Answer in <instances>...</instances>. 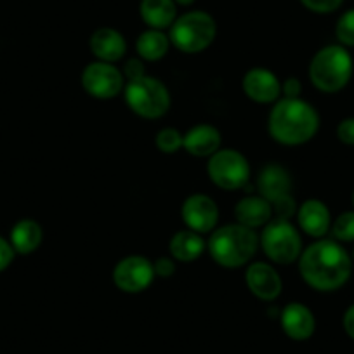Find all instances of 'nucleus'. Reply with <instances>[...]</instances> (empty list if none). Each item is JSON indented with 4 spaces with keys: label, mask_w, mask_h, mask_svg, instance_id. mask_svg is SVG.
I'll return each instance as SVG.
<instances>
[{
    "label": "nucleus",
    "mask_w": 354,
    "mask_h": 354,
    "mask_svg": "<svg viewBox=\"0 0 354 354\" xmlns=\"http://www.w3.org/2000/svg\"><path fill=\"white\" fill-rule=\"evenodd\" d=\"M299 271L306 283L318 292L339 290L353 273V261L335 240L319 238L299 257Z\"/></svg>",
    "instance_id": "obj_1"
},
{
    "label": "nucleus",
    "mask_w": 354,
    "mask_h": 354,
    "mask_svg": "<svg viewBox=\"0 0 354 354\" xmlns=\"http://www.w3.org/2000/svg\"><path fill=\"white\" fill-rule=\"evenodd\" d=\"M318 129V111L301 97L278 100L268 118L270 136L285 146H299L311 141Z\"/></svg>",
    "instance_id": "obj_2"
},
{
    "label": "nucleus",
    "mask_w": 354,
    "mask_h": 354,
    "mask_svg": "<svg viewBox=\"0 0 354 354\" xmlns=\"http://www.w3.org/2000/svg\"><path fill=\"white\" fill-rule=\"evenodd\" d=\"M207 248L217 264L234 270L252 261L259 248V236L255 230L238 223L226 224L212 231Z\"/></svg>",
    "instance_id": "obj_3"
},
{
    "label": "nucleus",
    "mask_w": 354,
    "mask_h": 354,
    "mask_svg": "<svg viewBox=\"0 0 354 354\" xmlns=\"http://www.w3.org/2000/svg\"><path fill=\"white\" fill-rule=\"evenodd\" d=\"M353 77V57L344 46H326L315 54L309 64V78L318 91L339 93Z\"/></svg>",
    "instance_id": "obj_4"
},
{
    "label": "nucleus",
    "mask_w": 354,
    "mask_h": 354,
    "mask_svg": "<svg viewBox=\"0 0 354 354\" xmlns=\"http://www.w3.org/2000/svg\"><path fill=\"white\" fill-rule=\"evenodd\" d=\"M216 33V21L209 12L192 11L176 18L170 26L169 39L170 44L181 53L196 54L210 47Z\"/></svg>",
    "instance_id": "obj_5"
},
{
    "label": "nucleus",
    "mask_w": 354,
    "mask_h": 354,
    "mask_svg": "<svg viewBox=\"0 0 354 354\" xmlns=\"http://www.w3.org/2000/svg\"><path fill=\"white\" fill-rule=\"evenodd\" d=\"M124 96L131 111L148 120L163 117L170 108L169 88L163 82L149 75L139 80L127 82L124 87Z\"/></svg>",
    "instance_id": "obj_6"
},
{
    "label": "nucleus",
    "mask_w": 354,
    "mask_h": 354,
    "mask_svg": "<svg viewBox=\"0 0 354 354\" xmlns=\"http://www.w3.org/2000/svg\"><path fill=\"white\" fill-rule=\"evenodd\" d=\"M262 252L274 264H292L302 254V240L290 221L271 219L259 238Z\"/></svg>",
    "instance_id": "obj_7"
},
{
    "label": "nucleus",
    "mask_w": 354,
    "mask_h": 354,
    "mask_svg": "<svg viewBox=\"0 0 354 354\" xmlns=\"http://www.w3.org/2000/svg\"><path fill=\"white\" fill-rule=\"evenodd\" d=\"M207 172L210 181L226 192L247 188L250 181L248 160L236 149H219L214 153L207 163Z\"/></svg>",
    "instance_id": "obj_8"
},
{
    "label": "nucleus",
    "mask_w": 354,
    "mask_h": 354,
    "mask_svg": "<svg viewBox=\"0 0 354 354\" xmlns=\"http://www.w3.org/2000/svg\"><path fill=\"white\" fill-rule=\"evenodd\" d=\"M82 87L96 100H113L124 91V73L113 63L94 61L82 71Z\"/></svg>",
    "instance_id": "obj_9"
},
{
    "label": "nucleus",
    "mask_w": 354,
    "mask_h": 354,
    "mask_svg": "<svg viewBox=\"0 0 354 354\" xmlns=\"http://www.w3.org/2000/svg\"><path fill=\"white\" fill-rule=\"evenodd\" d=\"M153 262L142 255H129L117 262L113 270V281L118 290L125 294H139L149 288L155 280Z\"/></svg>",
    "instance_id": "obj_10"
},
{
    "label": "nucleus",
    "mask_w": 354,
    "mask_h": 354,
    "mask_svg": "<svg viewBox=\"0 0 354 354\" xmlns=\"http://www.w3.org/2000/svg\"><path fill=\"white\" fill-rule=\"evenodd\" d=\"M181 216L188 230L196 233H212L219 223V209L207 195H192L185 200Z\"/></svg>",
    "instance_id": "obj_11"
},
{
    "label": "nucleus",
    "mask_w": 354,
    "mask_h": 354,
    "mask_svg": "<svg viewBox=\"0 0 354 354\" xmlns=\"http://www.w3.org/2000/svg\"><path fill=\"white\" fill-rule=\"evenodd\" d=\"M241 87L248 100L261 104H270L280 100L281 82L273 71L266 68H252L245 73Z\"/></svg>",
    "instance_id": "obj_12"
},
{
    "label": "nucleus",
    "mask_w": 354,
    "mask_h": 354,
    "mask_svg": "<svg viewBox=\"0 0 354 354\" xmlns=\"http://www.w3.org/2000/svg\"><path fill=\"white\" fill-rule=\"evenodd\" d=\"M245 281L248 290L261 301H274L283 288L278 271L268 262H252L245 273Z\"/></svg>",
    "instance_id": "obj_13"
},
{
    "label": "nucleus",
    "mask_w": 354,
    "mask_h": 354,
    "mask_svg": "<svg viewBox=\"0 0 354 354\" xmlns=\"http://www.w3.org/2000/svg\"><path fill=\"white\" fill-rule=\"evenodd\" d=\"M257 192L262 198L270 203L290 195L292 192V177L285 167L280 163H266L257 176Z\"/></svg>",
    "instance_id": "obj_14"
},
{
    "label": "nucleus",
    "mask_w": 354,
    "mask_h": 354,
    "mask_svg": "<svg viewBox=\"0 0 354 354\" xmlns=\"http://www.w3.org/2000/svg\"><path fill=\"white\" fill-rule=\"evenodd\" d=\"M281 328L290 339L308 340L316 330L315 315L308 306L301 302H290L281 311Z\"/></svg>",
    "instance_id": "obj_15"
},
{
    "label": "nucleus",
    "mask_w": 354,
    "mask_h": 354,
    "mask_svg": "<svg viewBox=\"0 0 354 354\" xmlns=\"http://www.w3.org/2000/svg\"><path fill=\"white\" fill-rule=\"evenodd\" d=\"M88 47H91V53L97 57V61L117 63V61H120L125 56L127 42H125V37L120 32L104 26V28L96 30L91 35Z\"/></svg>",
    "instance_id": "obj_16"
},
{
    "label": "nucleus",
    "mask_w": 354,
    "mask_h": 354,
    "mask_svg": "<svg viewBox=\"0 0 354 354\" xmlns=\"http://www.w3.org/2000/svg\"><path fill=\"white\" fill-rule=\"evenodd\" d=\"M297 223L306 234L313 238H323L332 227L330 210L322 200H306L297 210Z\"/></svg>",
    "instance_id": "obj_17"
},
{
    "label": "nucleus",
    "mask_w": 354,
    "mask_h": 354,
    "mask_svg": "<svg viewBox=\"0 0 354 354\" xmlns=\"http://www.w3.org/2000/svg\"><path fill=\"white\" fill-rule=\"evenodd\" d=\"M221 132L214 125L200 124L183 134V148L196 158L212 156L221 149Z\"/></svg>",
    "instance_id": "obj_18"
},
{
    "label": "nucleus",
    "mask_w": 354,
    "mask_h": 354,
    "mask_svg": "<svg viewBox=\"0 0 354 354\" xmlns=\"http://www.w3.org/2000/svg\"><path fill=\"white\" fill-rule=\"evenodd\" d=\"M234 217L236 223L247 226L250 230L264 227L266 224L273 219V205L261 195L245 196L234 207Z\"/></svg>",
    "instance_id": "obj_19"
},
{
    "label": "nucleus",
    "mask_w": 354,
    "mask_h": 354,
    "mask_svg": "<svg viewBox=\"0 0 354 354\" xmlns=\"http://www.w3.org/2000/svg\"><path fill=\"white\" fill-rule=\"evenodd\" d=\"M205 241H203L202 234L192 230L177 231L172 238H170L169 250L174 261L179 262H193L203 254L205 250Z\"/></svg>",
    "instance_id": "obj_20"
},
{
    "label": "nucleus",
    "mask_w": 354,
    "mask_h": 354,
    "mask_svg": "<svg viewBox=\"0 0 354 354\" xmlns=\"http://www.w3.org/2000/svg\"><path fill=\"white\" fill-rule=\"evenodd\" d=\"M141 18L149 28L165 30L172 26L177 18V8L174 0H141Z\"/></svg>",
    "instance_id": "obj_21"
},
{
    "label": "nucleus",
    "mask_w": 354,
    "mask_h": 354,
    "mask_svg": "<svg viewBox=\"0 0 354 354\" xmlns=\"http://www.w3.org/2000/svg\"><path fill=\"white\" fill-rule=\"evenodd\" d=\"M42 226L33 219H21L12 226L11 245L16 254L28 255L35 252L42 243Z\"/></svg>",
    "instance_id": "obj_22"
},
{
    "label": "nucleus",
    "mask_w": 354,
    "mask_h": 354,
    "mask_svg": "<svg viewBox=\"0 0 354 354\" xmlns=\"http://www.w3.org/2000/svg\"><path fill=\"white\" fill-rule=\"evenodd\" d=\"M170 39L163 33V30L149 28L139 35L136 42V50L139 57L145 61H160L169 53Z\"/></svg>",
    "instance_id": "obj_23"
},
{
    "label": "nucleus",
    "mask_w": 354,
    "mask_h": 354,
    "mask_svg": "<svg viewBox=\"0 0 354 354\" xmlns=\"http://www.w3.org/2000/svg\"><path fill=\"white\" fill-rule=\"evenodd\" d=\"M156 148L165 155H174L183 148V134L177 129L167 127L156 134Z\"/></svg>",
    "instance_id": "obj_24"
},
{
    "label": "nucleus",
    "mask_w": 354,
    "mask_h": 354,
    "mask_svg": "<svg viewBox=\"0 0 354 354\" xmlns=\"http://www.w3.org/2000/svg\"><path fill=\"white\" fill-rule=\"evenodd\" d=\"M337 40L344 47H354V9L344 12L335 26Z\"/></svg>",
    "instance_id": "obj_25"
},
{
    "label": "nucleus",
    "mask_w": 354,
    "mask_h": 354,
    "mask_svg": "<svg viewBox=\"0 0 354 354\" xmlns=\"http://www.w3.org/2000/svg\"><path fill=\"white\" fill-rule=\"evenodd\" d=\"M332 234L337 241H354V212H344L333 221Z\"/></svg>",
    "instance_id": "obj_26"
},
{
    "label": "nucleus",
    "mask_w": 354,
    "mask_h": 354,
    "mask_svg": "<svg viewBox=\"0 0 354 354\" xmlns=\"http://www.w3.org/2000/svg\"><path fill=\"white\" fill-rule=\"evenodd\" d=\"M271 205H273V212L274 216H277V219L290 221V217L297 214V203H295L294 196L292 195L283 196V198L277 200V202L271 203Z\"/></svg>",
    "instance_id": "obj_27"
},
{
    "label": "nucleus",
    "mask_w": 354,
    "mask_h": 354,
    "mask_svg": "<svg viewBox=\"0 0 354 354\" xmlns=\"http://www.w3.org/2000/svg\"><path fill=\"white\" fill-rule=\"evenodd\" d=\"M301 2L309 11L318 12V15H328V12L337 11L344 0H301Z\"/></svg>",
    "instance_id": "obj_28"
},
{
    "label": "nucleus",
    "mask_w": 354,
    "mask_h": 354,
    "mask_svg": "<svg viewBox=\"0 0 354 354\" xmlns=\"http://www.w3.org/2000/svg\"><path fill=\"white\" fill-rule=\"evenodd\" d=\"M124 78L127 82L132 80H139V78L146 77V70H145V63L141 59H129L124 66Z\"/></svg>",
    "instance_id": "obj_29"
},
{
    "label": "nucleus",
    "mask_w": 354,
    "mask_h": 354,
    "mask_svg": "<svg viewBox=\"0 0 354 354\" xmlns=\"http://www.w3.org/2000/svg\"><path fill=\"white\" fill-rule=\"evenodd\" d=\"M337 138L347 146H354V117L344 118L337 127Z\"/></svg>",
    "instance_id": "obj_30"
},
{
    "label": "nucleus",
    "mask_w": 354,
    "mask_h": 354,
    "mask_svg": "<svg viewBox=\"0 0 354 354\" xmlns=\"http://www.w3.org/2000/svg\"><path fill=\"white\" fill-rule=\"evenodd\" d=\"M155 274L160 278H170L176 273V262L172 257H160L153 262Z\"/></svg>",
    "instance_id": "obj_31"
},
{
    "label": "nucleus",
    "mask_w": 354,
    "mask_h": 354,
    "mask_svg": "<svg viewBox=\"0 0 354 354\" xmlns=\"http://www.w3.org/2000/svg\"><path fill=\"white\" fill-rule=\"evenodd\" d=\"M15 248H12L11 241H8L6 238L0 236V273L2 271H6L9 268V266L12 264V261H15Z\"/></svg>",
    "instance_id": "obj_32"
},
{
    "label": "nucleus",
    "mask_w": 354,
    "mask_h": 354,
    "mask_svg": "<svg viewBox=\"0 0 354 354\" xmlns=\"http://www.w3.org/2000/svg\"><path fill=\"white\" fill-rule=\"evenodd\" d=\"M301 91H302V85L301 82H299V78L295 77L287 78V80L281 84V94H283L285 97H299Z\"/></svg>",
    "instance_id": "obj_33"
},
{
    "label": "nucleus",
    "mask_w": 354,
    "mask_h": 354,
    "mask_svg": "<svg viewBox=\"0 0 354 354\" xmlns=\"http://www.w3.org/2000/svg\"><path fill=\"white\" fill-rule=\"evenodd\" d=\"M344 330H346L347 335L354 340V304L347 308V311L344 313Z\"/></svg>",
    "instance_id": "obj_34"
},
{
    "label": "nucleus",
    "mask_w": 354,
    "mask_h": 354,
    "mask_svg": "<svg viewBox=\"0 0 354 354\" xmlns=\"http://www.w3.org/2000/svg\"><path fill=\"white\" fill-rule=\"evenodd\" d=\"M174 2H176V4H179V6H189V4H193L195 0H174Z\"/></svg>",
    "instance_id": "obj_35"
},
{
    "label": "nucleus",
    "mask_w": 354,
    "mask_h": 354,
    "mask_svg": "<svg viewBox=\"0 0 354 354\" xmlns=\"http://www.w3.org/2000/svg\"><path fill=\"white\" fill-rule=\"evenodd\" d=\"M353 203H354V195H353Z\"/></svg>",
    "instance_id": "obj_36"
}]
</instances>
